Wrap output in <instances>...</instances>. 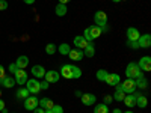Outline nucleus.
Listing matches in <instances>:
<instances>
[{
	"label": "nucleus",
	"mask_w": 151,
	"mask_h": 113,
	"mask_svg": "<svg viewBox=\"0 0 151 113\" xmlns=\"http://www.w3.org/2000/svg\"><path fill=\"white\" fill-rule=\"evenodd\" d=\"M101 33H103V29L95 24V26H91V27L85 29V32H83V38H85L88 42H92L94 39H97V38L101 36Z\"/></svg>",
	"instance_id": "f257e3e1"
},
{
	"label": "nucleus",
	"mask_w": 151,
	"mask_h": 113,
	"mask_svg": "<svg viewBox=\"0 0 151 113\" xmlns=\"http://www.w3.org/2000/svg\"><path fill=\"white\" fill-rule=\"evenodd\" d=\"M125 75H127V79L136 80L137 77H141V75H142V69L137 67V64L130 62V64L127 65V69H125Z\"/></svg>",
	"instance_id": "f03ea898"
},
{
	"label": "nucleus",
	"mask_w": 151,
	"mask_h": 113,
	"mask_svg": "<svg viewBox=\"0 0 151 113\" xmlns=\"http://www.w3.org/2000/svg\"><path fill=\"white\" fill-rule=\"evenodd\" d=\"M119 87L122 89V92H124L125 95H127V94H134V91H136V83H134L133 79H127V80H124V82L119 83Z\"/></svg>",
	"instance_id": "7ed1b4c3"
},
{
	"label": "nucleus",
	"mask_w": 151,
	"mask_h": 113,
	"mask_svg": "<svg viewBox=\"0 0 151 113\" xmlns=\"http://www.w3.org/2000/svg\"><path fill=\"white\" fill-rule=\"evenodd\" d=\"M95 24L100 27H107V14L104 11H97L95 15H94Z\"/></svg>",
	"instance_id": "20e7f679"
},
{
	"label": "nucleus",
	"mask_w": 151,
	"mask_h": 113,
	"mask_svg": "<svg viewBox=\"0 0 151 113\" xmlns=\"http://www.w3.org/2000/svg\"><path fill=\"white\" fill-rule=\"evenodd\" d=\"M38 103H40V99L36 98V95H29L24 99V109L29 110V112H33L38 107Z\"/></svg>",
	"instance_id": "39448f33"
},
{
	"label": "nucleus",
	"mask_w": 151,
	"mask_h": 113,
	"mask_svg": "<svg viewBox=\"0 0 151 113\" xmlns=\"http://www.w3.org/2000/svg\"><path fill=\"white\" fill-rule=\"evenodd\" d=\"M26 89L29 91V94H33V95H36L38 92L41 91V86H40V82H38L36 79H27V82H26Z\"/></svg>",
	"instance_id": "423d86ee"
},
{
	"label": "nucleus",
	"mask_w": 151,
	"mask_h": 113,
	"mask_svg": "<svg viewBox=\"0 0 151 113\" xmlns=\"http://www.w3.org/2000/svg\"><path fill=\"white\" fill-rule=\"evenodd\" d=\"M137 44H139V48H150L151 47V35L150 33L141 35L139 39H137Z\"/></svg>",
	"instance_id": "0eeeda50"
},
{
	"label": "nucleus",
	"mask_w": 151,
	"mask_h": 113,
	"mask_svg": "<svg viewBox=\"0 0 151 113\" xmlns=\"http://www.w3.org/2000/svg\"><path fill=\"white\" fill-rule=\"evenodd\" d=\"M44 77H45V82H48V83H58L59 79H60V74L55 69H50V71L45 72Z\"/></svg>",
	"instance_id": "6e6552de"
},
{
	"label": "nucleus",
	"mask_w": 151,
	"mask_h": 113,
	"mask_svg": "<svg viewBox=\"0 0 151 113\" xmlns=\"http://www.w3.org/2000/svg\"><path fill=\"white\" fill-rule=\"evenodd\" d=\"M137 67H139L142 71H145V72L151 71V57H150V56H144V57H141V60H139V64H137Z\"/></svg>",
	"instance_id": "1a4fd4ad"
},
{
	"label": "nucleus",
	"mask_w": 151,
	"mask_h": 113,
	"mask_svg": "<svg viewBox=\"0 0 151 113\" xmlns=\"http://www.w3.org/2000/svg\"><path fill=\"white\" fill-rule=\"evenodd\" d=\"M15 75V83H18V84H26V82H27V72L24 71V69H17V72L14 74Z\"/></svg>",
	"instance_id": "9d476101"
},
{
	"label": "nucleus",
	"mask_w": 151,
	"mask_h": 113,
	"mask_svg": "<svg viewBox=\"0 0 151 113\" xmlns=\"http://www.w3.org/2000/svg\"><path fill=\"white\" fill-rule=\"evenodd\" d=\"M104 82H106L109 86H116V84L121 83V77H119V74L112 72V74H107V77H106Z\"/></svg>",
	"instance_id": "9b49d317"
},
{
	"label": "nucleus",
	"mask_w": 151,
	"mask_h": 113,
	"mask_svg": "<svg viewBox=\"0 0 151 113\" xmlns=\"http://www.w3.org/2000/svg\"><path fill=\"white\" fill-rule=\"evenodd\" d=\"M68 56H70V59L74 60V62L82 60V59L85 57L83 50H79V48H71V50H70V53H68Z\"/></svg>",
	"instance_id": "f8f14e48"
},
{
	"label": "nucleus",
	"mask_w": 151,
	"mask_h": 113,
	"mask_svg": "<svg viewBox=\"0 0 151 113\" xmlns=\"http://www.w3.org/2000/svg\"><path fill=\"white\" fill-rule=\"evenodd\" d=\"M30 72H32V75H33L35 79H42L44 75H45V69L41 65H33L32 69H30Z\"/></svg>",
	"instance_id": "ddd939ff"
},
{
	"label": "nucleus",
	"mask_w": 151,
	"mask_h": 113,
	"mask_svg": "<svg viewBox=\"0 0 151 113\" xmlns=\"http://www.w3.org/2000/svg\"><path fill=\"white\" fill-rule=\"evenodd\" d=\"M88 42L85 38H83V35H79V36H76L74 38V45H76V48H79V50H85L86 47H88Z\"/></svg>",
	"instance_id": "4468645a"
},
{
	"label": "nucleus",
	"mask_w": 151,
	"mask_h": 113,
	"mask_svg": "<svg viewBox=\"0 0 151 113\" xmlns=\"http://www.w3.org/2000/svg\"><path fill=\"white\" fill-rule=\"evenodd\" d=\"M80 98H82V103L85 106H94L95 101H97V98H95L94 94H83Z\"/></svg>",
	"instance_id": "2eb2a0df"
},
{
	"label": "nucleus",
	"mask_w": 151,
	"mask_h": 113,
	"mask_svg": "<svg viewBox=\"0 0 151 113\" xmlns=\"http://www.w3.org/2000/svg\"><path fill=\"white\" fill-rule=\"evenodd\" d=\"M139 36H141V32L137 30L136 27H129L127 29V38H129V41H137V39H139Z\"/></svg>",
	"instance_id": "dca6fc26"
},
{
	"label": "nucleus",
	"mask_w": 151,
	"mask_h": 113,
	"mask_svg": "<svg viewBox=\"0 0 151 113\" xmlns=\"http://www.w3.org/2000/svg\"><path fill=\"white\" fill-rule=\"evenodd\" d=\"M38 106L42 107L44 110H52L53 106H55V103H53L50 98H41V99H40V103H38Z\"/></svg>",
	"instance_id": "f3484780"
},
{
	"label": "nucleus",
	"mask_w": 151,
	"mask_h": 113,
	"mask_svg": "<svg viewBox=\"0 0 151 113\" xmlns=\"http://www.w3.org/2000/svg\"><path fill=\"white\" fill-rule=\"evenodd\" d=\"M122 101L125 103V106H127L129 109H132V107L136 106V95H134V94H127V95L124 97Z\"/></svg>",
	"instance_id": "a211bd4d"
},
{
	"label": "nucleus",
	"mask_w": 151,
	"mask_h": 113,
	"mask_svg": "<svg viewBox=\"0 0 151 113\" xmlns=\"http://www.w3.org/2000/svg\"><path fill=\"white\" fill-rule=\"evenodd\" d=\"M136 106L137 107H141V109H145L148 106V99L145 95L142 94H136Z\"/></svg>",
	"instance_id": "6ab92c4d"
},
{
	"label": "nucleus",
	"mask_w": 151,
	"mask_h": 113,
	"mask_svg": "<svg viewBox=\"0 0 151 113\" xmlns=\"http://www.w3.org/2000/svg\"><path fill=\"white\" fill-rule=\"evenodd\" d=\"M60 75L65 79H73V65H64L60 68Z\"/></svg>",
	"instance_id": "aec40b11"
},
{
	"label": "nucleus",
	"mask_w": 151,
	"mask_h": 113,
	"mask_svg": "<svg viewBox=\"0 0 151 113\" xmlns=\"http://www.w3.org/2000/svg\"><path fill=\"white\" fill-rule=\"evenodd\" d=\"M0 84H2L3 87L11 89V87H14V84H15V79L14 77H9V75H5V77L2 79V82H0Z\"/></svg>",
	"instance_id": "412c9836"
},
{
	"label": "nucleus",
	"mask_w": 151,
	"mask_h": 113,
	"mask_svg": "<svg viewBox=\"0 0 151 113\" xmlns=\"http://www.w3.org/2000/svg\"><path fill=\"white\" fill-rule=\"evenodd\" d=\"M15 65H17L20 69H24V68L29 65V57H27V56H20V57H17Z\"/></svg>",
	"instance_id": "4be33fe9"
},
{
	"label": "nucleus",
	"mask_w": 151,
	"mask_h": 113,
	"mask_svg": "<svg viewBox=\"0 0 151 113\" xmlns=\"http://www.w3.org/2000/svg\"><path fill=\"white\" fill-rule=\"evenodd\" d=\"M83 54H85V57H94V54H95V47H94V41L88 44V47H86V48L83 50Z\"/></svg>",
	"instance_id": "5701e85b"
},
{
	"label": "nucleus",
	"mask_w": 151,
	"mask_h": 113,
	"mask_svg": "<svg viewBox=\"0 0 151 113\" xmlns=\"http://www.w3.org/2000/svg\"><path fill=\"white\" fill-rule=\"evenodd\" d=\"M134 83H136V87H139V89H147V87H148V80L144 77V75L137 77L134 80Z\"/></svg>",
	"instance_id": "b1692460"
},
{
	"label": "nucleus",
	"mask_w": 151,
	"mask_h": 113,
	"mask_svg": "<svg viewBox=\"0 0 151 113\" xmlns=\"http://www.w3.org/2000/svg\"><path fill=\"white\" fill-rule=\"evenodd\" d=\"M56 15L58 17H65L67 15V5H62V3H58L56 5Z\"/></svg>",
	"instance_id": "393cba45"
},
{
	"label": "nucleus",
	"mask_w": 151,
	"mask_h": 113,
	"mask_svg": "<svg viewBox=\"0 0 151 113\" xmlns=\"http://www.w3.org/2000/svg\"><path fill=\"white\" fill-rule=\"evenodd\" d=\"M124 97H125V94L122 92V89L119 87V84H116V92H115V95H113L112 98L115 99V101H122Z\"/></svg>",
	"instance_id": "a878e982"
},
{
	"label": "nucleus",
	"mask_w": 151,
	"mask_h": 113,
	"mask_svg": "<svg viewBox=\"0 0 151 113\" xmlns=\"http://www.w3.org/2000/svg\"><path fill=\"white\" fill-rule=\"evenodd\" d=\"M70 45L67 44V42H64V44H60L59 47H58V51L60 53V54H64V56H68V53H70Z\"/></svg>",
	"instance_id": "bb28decb"
},
{
	"label": "nucleus",
	"mask_w": 151,
	"mask_h": 113,
	"mask_svg": "<svg viewBox=\"0 0 151 113\" xmlns=\"http://www.w3.org/2000/svg\"><path fill=\"white\" fill-rule=\"evenodd\" d=\"M29 97V91L26 89V87H20V89L17 91V98L20 99H26Z\"/></svg>",
	"instance_id": "cd10ccee"
},
{
	"label": "nucleus",
	"mask_w": 151,
	"mask_h": 113,
	"mask_svg": "<svg viewBox=\"0 0 151 113\" xmlns=\"http://www.w3.org/2000/svg\"><path fill=\"white\" fill-rule=\"evenodd\" d=\"M94 113H109V107L106 104H97L94 107Z\"/></svg>",
	"instance_id": "c85d7f7f"
},
{
	"label": "nucleus",
	"mask_w": 151,
	"mask_h": 113,
	"mask_svg": "<svg viewBox=\"0 0 151 113\" xmlns=\"http://www.w3.org/2000/svg\"><path fill=\"white\" fill-rule=\"evenodd\" d=\"M107 74H109V72H107L106 69H98L95 75H97V79H98L100 82H104V80H106V77H107Z\"/></svg>",
	"instance_id": "c756f323"
},
{
	"label": "nucleus",
	"mask_w": 151,
	"mask_h": 113,
	"mask_svg": "<svg viewBox=\"0 0 151 113\" xmlns=\"http://www.w3.org/2000/svg\"><path fill=\"white\" fill-rule=\"evenodd\" d=\"M56 50H58V47H56L55 44H47V45H45V53H47V54H55Z\"/></svg>",
	"instance_id": "7c9ffc66"
},
{
	"label": "nucleus",
	"mask_w": 151,
	"mask_h": 113,
	"mask_svg": "<svg viewBox=\"0 0 151 113\" xmlns=\"http://www.w3.org/2000/svg\"><path fill=\"white\" fill-rule=\"evenodd\" d=\"M82 77V69L73 65V79H80Z\"/></svg>",
	"instance_id": "2f4dec72"
},
{
	"label": "nucleus",
	"mask_w": 151,
	"mask_h": 113,
	"mask_svg": "<svg viewBox=\"0 0 151 113\" xmlns=\"http://www.w3.org/2000/svg\"><path fill=\"white\" fill-rule=\"evenodd\" d=\"M52 110H53V113H64V109H62V106H58V104H55Z\"/></svg>",
	"instance_id": "473e14b6"
},
{
	"label": "nucleus",
	"mask_w": 151,
	"mask_h": 113,
	"mask_svg": "<svg viewBox=\"0 0 151 113\" xmlns=\"http://www.w3.org/2000/svg\"><path fill=\"white\" fill-rule=\"evenodd\" d=\"M112 101H113V98H112L110 95H106V97L103 98V104H106V106H109Z\"/></svg>",
	"instance_id": "72a5a7b5"
},
{
	"label": "nucleus",
	"mask_w": 151,
	"mask_h": 113,
	"mask_svg": "<svg viewBox=\"0 0 151 113\" xmlns=\"http://www.w3.org/2000/svg\"><path fill=\"white\" fill-rule=\"evenodd\" d=\"M129 47H132L133 50H137L139 48V44H137V41H129Z\"/></svg>",
	"instance_id": "f704fd0d"
},
{
	"label": "nucleus",
	"mask_w": 151,
	"mask_h": 113,
	"mask_svg": "<svg viewBox=\"0 0 151 113\" xmlns=\"http://www.w3.org/2000/svg\"><path fill=\"white\" fill-rule=\"evenodd\" d=\"M17 69H20V68H18V67H17L15 64H11V65H9V72L15 74V72H17Z\"/></svg>",
	"instance_id": "c9c22d12"
},
{
	"label": "nucleus",
	"mask_w": 151,
	"mask_h": 113,
	"mask_svg": "<svg viewBox=\"0 0 151 113\" xmlns=\"http://www.w3.org/2000/svg\"><path fill=\"white\" fill-rule=\"evenodd\" d=\"M8 8V2L6 0H0V11H5Z\"/></svg>",
	"instance_id": "e433bc0d"
},
{
	"label": "nucleus",
	"mask_w": 151,
	"mask_h": 113,
	"mask_svg": "<svg viewBox=\"0 0 151 113\" xmlns=\"http://www.w3.org/2000/svg\"><path fill=\"white\" fill-rule=\"evenodd\" d=\"M40 86H41V89L47 91V89H48V86H50V83H48V82H40Z\"/></svg>",
	"instance_id": "4c0bfd02"
},
{
	"label": "nucleus",
	"mask_w": 151,
	"mask_h": 113,
	"mask_svg": "<svg viewBox=\"0 0 151 113\" xmlns=\"http://www.w3.org/2000/svg\"><path fill=\"white\" fill-rule=\"evenodd\" d=\"M5 75H6V69H5L2 65H0V80H2V79L5 77Z\"/></svg>",
	"instance_id": "58836bf2"
},
{
	"label": "nucleus",
	"mask_w": 151,
	"mask_h": 113,
	"mask_svg": "<svg viewBox=\"0 0 151 113\" xmlns=\"http://www.w3.org/2000/svg\"><path fill=\"white\" fill-rule=\"evenodd\" d=\"M33 113H45V110H44L42 107H40V106H38V107L33 110Z\"/></svg>",
	"instance_id": "ea45409f"
},
{
	"label": "nucleus",
	"mask_w": 151,
	"mask_h": 113,
	"mask_svg": "<svg viewBox=\"0 0 151 113\" xmlns=\"http://www.w3.org/2000/svg\"><path fill=\"white\" fill-rule=\"evenodd\" d=\"M3 109H5V101H3L2 98H0V112H2Z\"/></svg>",
	"instance_id": "a19ab883"
},
{
	"label": "nucleus",
	"mask_w": 151,
	"mask_h": 113,
	"mask_svg": "<svg viewBox=\"0 0 151 113\" xmlns=\"http://www.w3.org/2000/svg\"><path fill=\"white\" fill-rule=\"evenodd\" d=\"M23 2L26 3V5H33V3H35V0H23Z\"/></svg>",
	"instance_id": "79ce46f5"
},
{
	"label": "nucleus",
	"mask_w": 151,
	"mask_h": 113,
	"mask_svg": "<svg viewBox=\"0 0 151 113\" xmlns=\"http://www.w3.org/2000/svg\"><path fill=\"white\" fill-rule=\"evenodd\" d=\"M68 2H71V0H59V3H62V5H67Z\"/></svg>",
	"instance_id": "37998d69"
},
{
	"label": "nucleus",
	"mask_w": 151,
	"mask_h": 113,
	"mask_svg": "<svg viewBox=\"0 0 151 113\" xmlns=\"http://www.w3.org/2000/svg\"><path fill=\"white\" fill-rule=\"evenodd\" d=\"M112 113H122V112H121V110H119V109H115V110H113V112H112Z\"/></svg>",
	"instance_id": "c03bdc74"
},
{
	"label": "nucleus",
	"mask_w": 151,
	"mask_h": 113,
	"mask_svg": "<svg viewBox=\"0 0 151 113\" xmlns=\"http://www.w3.org/2000/svg\"><path fill=\"white\" fill-rule=\"evenodd\" d=\"M45 113H53V110H45Z\"/></svg>",
	"instance_id": "a18cd8bd"
},
{
	"label": "nucleus",
	"mask_w": 151,
	"mask_h": 113,
	"mask_svg": "<svg viewBox=\"0 0 151 113\" xmlns=\"http://www.w3.org/2000/svg\"><path fill=\"white\" fill-rule=\"evenodd\" d=\"M112 2H115V3H116V2H122V0H112Z\"/></svg>",
	"instance_id": "49530a36"
},
{
	"label": "nucleus",
	"mask_w": 151,
	"mask_h": 113,
	"mask_svg": "<svg viewBox=\"0 0 151 113\" xmlns=\"http://www.w3.org/2000/svg\"><path fill=\"white\" fill-rule=\"evenodd\" d=\"M124 113H133V112H132V110H129V112H124Z\"/></svg>",
	"instance_id": "de8ad7c7"
},
{
	"label": "nucleus",
	"mask_w": 151,
	"mask_h": 113,
	"mask_svg": "<svg viewBox=\"0 0 151 113\" xmlns=\"http://www.w3.org/2000/svg\"><path fill=\"white\" fill-rule=\"evenodd\" d=\"M0 97H2V91H0Z\"/></svg>",
	"instance_id": "09e8293b"
},
{
	"label": "nucleus",
	"mask_w": 151,
	"mask_h": 113,
	"mask_svg": "<svg viewBox=\"0 0 151 113\" xmlns=\"http://www.w3.org/2000/svg\"><path fill=\"white\" fill-rule=\"evenodd\" d=\"M0 82H2V80H0Z\"/></svg>",
	"instance_id": "8fccbe9b"
}]
</instances>
